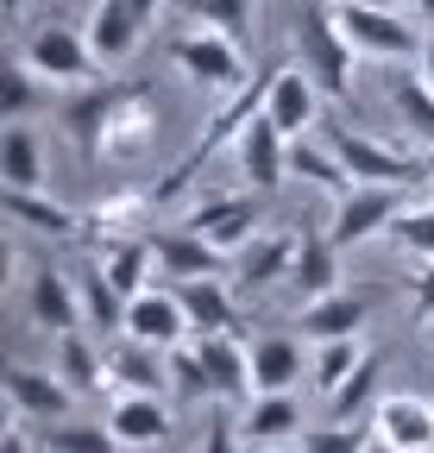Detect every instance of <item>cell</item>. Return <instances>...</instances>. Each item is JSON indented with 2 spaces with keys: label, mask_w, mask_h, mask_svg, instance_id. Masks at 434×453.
<instances>
[{
  "label": "cell",
  "mask_w": 434,
  "mask_h": 453,
  "mask_svg": "<svg viewBox=\"0 0 434 453\" xmlns=\"http://www.w3.org/2000/svg\"><path fill=\"white\" fill-rule=\"evenodd\" d=\"M64 133L82 151V164H139L157 139V101L145 82H101V88H76L64 101Z\"/></svg>",
  "instance_id": "6da1fadb"
},
{
  "label": "cell",
  "mask_w": 434,
  "mask_h": 453,
  "mask_svg": "<svg viewBox=\"0 0 434 453\" xmlns=\"http://www.w3.org/2000/svg\"><path fill=\"white\" fill-rule=\"evenodd\" d=\"M296 57H302L308 82L328 95V101H346V95H353V57H359V50L340 38L328 0H308V7L296 13Z\"/></svg>",
  "instance_id": "7a4b0ae2"
},
{
  "label": "cell",
  "mask_w": 434,
  "mask_h": 453,
  "mask_svg": "<svg viewBox=\"0 0 434 453\" xmlns=\"http://www.w3.org/2000/svg\"><path fill=\"white\" fill-rule=\"evenodd\" d=\"M334 7V0H328ZM334 26L340 38L359 50V57H391V64H415V57L428 50V38L391 7V0H346V7H334Z\"/></svg>",
  "instance_id": "3957f363"
},
{
  "label": "cell",
  "mask_w": 434,
  "mask_h": 453,
  "mask_svg": "<svg viewBox=\"0 0 434 453\" xmlns=\"http://www.w3.org/2000/svg\"><path fill=\"white\" fill-rule=\"evenodd\" d=\"M19 64L32 76H44L50 88H95V50H88V32L64 26V19H44L26 44H19Z\"/></svg>",
  "instance_id": "277c9868"
},
{
  "label": "cell",
  "mask_w": 434,
  "mask_h": 453,
  "mask_svg": "<svg viewBox=\"0 0 434 453\" xmlns=\"http://www.w3.org/2000/svg\"><path fill=\"white\" fill-rule=\"evenodd\" d=\"M171 64L195 82V88H208V95H221V101H233L252 76H246V57H240V44L233 38H221V32H177L171 38Z\"/></svg>",
  "instance_id": "5b68a950"
},
{
  "label": "cell",
  "mask_w": 434,
  "mask_h": 453,
  "mask_svg": "<svg viewBox=\"0 0 434 453\" xmlns=\"http://www.w3.org/2000/svg\"><path fill=\"white\" fill-rule=\"evenodd\" d=\"M403 208H409L403 189H391V183H359L353 196L334 202V220H328L334 252H353V246H365V240H377V234H391Z\"/></svg>",
  "instance_id": "8992f818"
},
{
  "label": "cell",
  "mask_w": 434,
  "mask_h": 453,
  "mask_svg": "<svg viewBox=\"0 0 434 453\" xmlns=\"http://www.w3.org/2000/svg\"><path fill=\"white\" fill-rule=\"evenodd\" d=\"M328 145H334L340 164L353 170V183H391V189H409V183L428 177V164H422V157H403V151H391V145H377L371 133H346V127H334Z\"/></svg>",
  "instance_id": "52a82bcc"
},
{
  "label": "cell",
  "mask_w": 434,
  "mask_h": 453,
  "mask_svg": "<svg viewBox=\"0 0 434 453\" xmlns=\"http://www.w3.org/2000/svg\"><path fill=\"white\" fill-rule=\"evenodd\" d=\"M183 226L189 234H202L214 252H246L252 240H258V202L252 196H208V202H195L189 214H183Z\"/></svg>",
  "instance_id": "ba28073f"
},
{
  "label": "cell",
  "mask_w": 434,
  "mask_h": 453,
  "mask_svg": "<svg viewBox=\"0 0 434 453\" xmlns=\"http://www.w3.org/2000/svg\"><path fill=\"white\" fill-rule=\"evenodd\" d=\"M126 334L139 340V347H151V353H177L183 340H195L189 309H183V296H177V283H171V290H145V296H133V303H126Z\"/></svg>",
  "instance_id": "9c48e42d"
},
{
  "label": "cell",
  "mask_w": 434,
  "mask_h": 453,
  "mask_svg": "<svg viewBox=\"0 0 434 453\" xmlns=\"http://www.w3.org/2000/svg\"><path fill=\"white\" fill-rule=\"evenodd\" d=\"M7 403H13V422H70L76 390H70L57 372L7 365Z\"/></svg>",
  "instance_id": "30bf717a"
},
{
  "label": "cell",
  "mask_w": 434,
  "mask_h": 453,
  "mask_svg": "<svg viewBox=\"0 0 434 453\" xmlns=\"http://www.w3.org/2000/svg\"><path fill=\"white\" fill-rule=\"evenodd\" d=\"M151 208H157V202H151V189L120 183V189H107V196H95V202H88L82 226L95 234V246H114V240H145Z\"/></svg>",
  "instance_id": "8fae6325"
},
{
  "label": "cell",
  "mask_w": 434,
  "mask_h": 453,
  "mask_svg": "<svg viewBox=\"0 0 434 453\" xmlns=\"http://www.w3.org/2000/svg\"><path fill=\"white\" fill-rule=\"evenodd\" d=\"M101 359H107V390H139V396H164V384H171V353H151V347H139L133 334H120L114 347H101Z\"/></svg>",
  "instance_id": "7c38bea8"
},
{
  "label": "cell",
  "mask_w": 434,
  "mask_h": 453,
  "mask_svg": "<svg viewBox=\"0 0 434 453\" xmlns=\"http://www.w3.org/2000/svg\"><path fill=\"white\" fill-rule=\"evenodd\" d=\"M107 428H114L120 447H164L177 422H171V403H164V396L120 390V396H107Z\"/></svg>",
  "instance_id": "4fadbf2b"
},
{
  "label": "cell",
  "mask_w": 434,
  "mask_h": 453,
  "mask_svg": "<svg viewBox=\"0 0 434 453\" xmlns=\"http://www.w3.org/2000/svg\"><path fill=\"white\" fill-rule=\"evenodd\" d=\"M315 113H321V88L308 82V70H302V64H284V70H278V82H270V101H264V120L278 127L284 139H308V127H315Z\"/></svg>",
  "instance_id": "5bb4252c"
},
{
  "label": "cell",
  "mask_w": 434,
  "mask_h": 453,
  "mask_svg": "<svg viewBox=\"0 0 434 453\" xmlns=\"http://www.w3.org/2000/svg\"><path fill=\"white\" fill-rule=\"evenodd\" d=\"M284 283L296 290V303H321V296L340 290V252H334V240L321 234V226H302L296 234V265H290Z\"/></svg>",
  "instance_id": "9a60e30c"
},
{
  "label": "cell",
  "mask_w": 434,
  "mask_h": 453,
  "mask_svg": "<svg viewBox=\"0 0 434 453\" xmlns=\"http://www.w3.org/2000/svg\"><path fill=\"white\" fill-rule=\"evenodd\" d=\"M151 258H157V271L177 277V283L227 277V252H214L202 234H189V226H164V234H151Z\"/></svg>",
  "instance_id": "2e32d148"
},
{
  "label": "cell",
  "mask_w": 434,
  "mask_h": 453,
  "mask_svg": "<svg viewBox=\"0 0 434 453\" xmlns=\"http://www.w3.org/2000/svg\"><path fill=\"white\" fill-rule=\"evenodd\" d=\"M195 353H202L208 384L221 403H252V353L240 347V334H202Z\"/></svg>",
  "instance_id": "e0dca14e"
},
{
  "label": "cell",
  "mask_w": 434,
  "mask_h": 453,
  "mask_svg": "<svg viewBox=\"0 0 434 453\" xmlns=\"http://www.w3.org/2000/svg\"><path fill=\"white\" fill-rule=\"evenodd\" d=\"M139 38H145V19L126 7V0H95V13H88V50H95L101 70L126 64V57L139 50Z\"/></svg>",
  "instance_id": "ac0fdd59"
},
{
  "label": "cell",
  "mask_w": 434,
  "mask_h": 453,
  "mask_svg": "<svg viewBox=\"0 0 434 453\" xmlns=\"http://www.w3.org/2000/svg\"><path fill=\"white\" fill-rule=\"evenodd\" d=\"M371 428L397 453H434V403H422V396H385L371 410Z\"/></svg>",
  "instance_id": "d6986e66"
},
{
  "label": "cell",
  "mask_w": 434,
  "mask_h": 453,
  "mask_svg": "<svg viewBox=\"0 0 434 453\" xmlns=\"http://www.w3.org/2000/svg\"><path fill=\"white\" fill-rule=\"evenodd\" d=\"M26 309H32V321L44 327V334H76L88 315H82V290H76V277H64V271H38L32 277V296H26Z\"/></svg>",
  "instance_id": "ffe728a7"
},
{
  "label": "cell",
  "mask_w": 434,
  "mask_h": 453,
  "mask_svg": "<svg viewBox=\"0 0 434 453\" xmlns=\"http://www.w3.org/2000/svg\"><path fill=\"white\" fill-rule=\"evenodd\" d=\"M371 315V290H334L321 303H302V340H353Z\"/></svg>",
  "instance_id": "44dd1931"
},
{
  "label": "cell",
  "mask_w": 434,
  "mask_h": 453,
  "mask_svg": "<svg viewBox=\"0 0 434 453\" xmlns=\"http://www.w3.org/2000/svg\"><path fill=\"white\" fill-rule=\"evenodd\" d=\"M240 170L252 177V189H278L290 177V139L258 113V120L240 133Z\"/></svg>",
  "instance_id": "7402d4cb"
},
{
  "label": "cell",
  "mask_w": 434,
  "mask_h": 453,
  "mask_svg": "<svg viewBox=\"0 0 434 453\" xmlns=\"http://www.w3.org/2000/svg\"><path fill=\"white\" fill-rule=\"evenodd\" d=\"M177 296H183V309H189L195 340H202V334H240V309H233V296H227V283H221V277L177 283Z\"/></svg>",
  "instance_id": "603a6c76"
},
{
  "label": "cell",
  "mask_w": 434,
  "mask_h": 453,
  "mask_svg": "<svg viewBox=\"0 0 434 453\" xmlns=\"http://www.w3.org/2000/svg\"><path fill=\"white\" fill-rule=\"evenodd\" d=\"M0 189H19V196L44 189V151H38L32 127H7V133H0Z\"/></svg>",
  "instance_id": "cb8c5ba5"
},
{
  "label": "cell",
  "mask_w": 434,
  "mask_h": 453,
  "mask_svg": "<svg viewBox=\"0 0 434 453\" xmlns=\"http://www.w3.org/2000/svg\"><path fill=\"white\" fill-rule=\"evenodd\" d=\"M296 378H302V347L290 334H264L252 347V390L258 396H284Z\"/></svg>",
  "instance_id": "d4e9b609"
},
{
  "label": "cell",
  "mask_w": 434,
  "mask_h": 453,
  "mask_svg": "<svg viewBox=\"0 0 434 453\" xmlns=\"http://www.w3.org/2000/svg\"><path fill=\"white\" fill-rule=\"evenodd\" d=\"M95 265L107 271V283H114V290H120L126 303H133V296H145V290H151L145 277H151V265H157V258H151V234H145V240H114V246H95Z\"/></svg>",
  "instance_id": "484cf974"
},
{
  "label": "cell",
  "mask_w": 434,
  "mask_h": 453,
  "mask_svg": "<svg viewBox=\"0 0 434 453\" xmlns=\"http://www.w3.org/2000/svg\"><path fill=\"white\" fill-rule=\"evenodd\" d=\"M308 422H302V410H296V396L284 390V396H252L246 403V422H240V434L252 441V447H278V441H290V434H302Z\"/></svg>",
  "instance_id": "4316f807"
},
{
  "label": "cell",
  "mask_w": 434,
  "mask_h": 453,
  "mask_svg": "<svg viewBox=\"0 0 434 453\" xmlns=\"http://www.w3.org/2000/svg\"><path fill=\"white\" fill-rule=\"evenodd\" d=\"M290 265H296V234H258V240L240 252L233 277L246 283V290H264V283L290 277Z\"/></svg>",
  "instance_id": "83f0119b"
},
{
  "label": "cell",
  "mask_w": 434,
  "mask_h": 453,
  "mask_svg": "<svg viewBox=\"0 0 434 453\" xmlns=\"http://www.w3.org/2000/svg\"><path fill=\"white\" fill-rule=\"evenodd\" d=\"M290 177H308V183H321V189H328L334 202L359 189V183H353V170L340 164V151H334V145H315V139H290Z\"/></svg>",
  "instance_id": "f1b7e54d"
},
{
  "label": "cell",
  "mask_w": 434,
  "mask_h": 453,
  "mask_svg": "<svg viewBox=\"0 0 434 453\" xmlns=\"http://www.w3.org/2000/svg\"><path fill=\"white\" fill-rule=\"evenodd\" d=\"M50 372H57L76 396H82V390H107V359L88 347L82 327H76V334H57V359H50Z\"/></svg>",
  "instance_id": "f546056e"
},
{
  "label": "cell",
  "mask_w": 434,
  "mask_h": 453,
  "mask_svg": "<svg viewBox=\"0 0 434 453\" xmlns=\"http://www.w3.org/2000/svg\"><path fill=\"white\" fill-rule=\"evenodd\" d=\"M7 220L32 226V234H50V240H70L76 226H82V214H76V208L50 202V196H19V189H7Z\"/></svg>",
  "instance_id": "4dcf8cb0"
},
{
  "label": "cell",
  "mask_w": 434,
  "mask_h": 453,
  "mask_svg": "<svg viewBox=\"0 0 434 453\" xmlns=\"http://www.w3.org/2000/svg\"><path fill=\"white\" fill-rule=\"evenodd\" d=\"M391 107H397V120H403L415 139L434 145V88H428L422 70H397V76H391Z\"/></svg>",
  "instance_id": "1f68e13d"
},
{
  "label": "cell",
  "mask_w": 434,
  "mask_h": 453,
  "mask_svg": "<svg viewBox=\"0 0 434 453\" xmlns=\"http://www.w3.org/2000/svg\"><path fill=\"white\" fill-rule=\"evenodd\" d=\"M44 101H50V82L32 76L19 57H13V64L0 70V120H7V127H26V113L44 107Z\"/></svg>",
  "instance_id": "d6a6232c"
},
{
  "label": "cell",
  "mask_w": 434,
  "mask_h": 453,
  "mask_svg": "<svg viewBox=\"0 0 434 453\" xmlns=\"http://www.w3.org/2000/svg\"><path fill=\"white\" fill-rule=\"evenodd\" d=\"M183 13L202 26V32H221V38H246L252 19H258V0H183Z\"/></svg>",
  "instance_id": "836d02e7"
},
{
  "label": "cell",
  "mask_w": 434,
  "mask_h": 453,
  "mask_svg": "<svg viewBox=\"0 0 434 453\" xmlns=\"http://www.w3.org/2000/svg\"><path fill=\"white\" fill-rule=\"evenodd\" d=\"M76 290H82V315L101 327V334H126V296L107 283V271L95 265L88 277H76Z\"/></svg>",
  "instance_id": "e575fe53"
},
{
  "label": "cell",
  "mask_w": 434,
  "mask_h": 453,
  "mask_svg": "<svg viewBox=\"0 0 434 453\" xmlns=\"http://www.w3.org/2000/svg\"><path fill=\"white\" fill-rule=\"evenodd\" d=\"M359 365H365V347H359V334H353V340H321V347H315V365H308V384L334 396V390H340V384H346Z\"/></svg>",
  "instance_id": "d590c367"
},
{
  "label": "cell",
  "mask_w": 434,
  "mask_h": 453,
  "mask_svg": "<svg viewBox=\"0 0 434 453\" xmlns=\"http://www.w3.org/2000/svg\"><path fill=\"white\" fill-rule=\"evenodd\" d=\"M44 453H120V441L107 422H50Z\"/></svg>",
  "instance_id": "8d00e7d4"
},
{
  "label": "cell",
  "mask_w": 434,
  "mask_h": 453,
  "mask_svg": "<svg viewBox=\"0 0 434 453\" xmlns=\"http://www.w3.org/2000/svg\"><path fill=\"white\" fill-rule=\"evenodd\" d=\"M371 422H334V428H302V453H365L371 447Z\"/></svg>",
  "instance_id": "74e56055"
},
{
  "label": "cell",
  "mask_w": 434,
  "mask_h": 453,
  "mask_svg": "<svg viewBox=\"0 0 434 453\" xmlns=\"http://www.w3.org/2000/svg\"><path fill=\"white\" fill-rule=\"evenodd\" d=\"M377 378H385V359L377 353H365V365L334 390V422H359V410L371 403V390H377Z\"/></svg>",
  "instance_id": "f35d334b"
},
{
  "label": "cell",
  "mask_w": 434,
  "mask_h": 453,
  "mask_svg": "<svg viewBox=\"0 0 434 453\" xmlns=\"http://www.w3.org/2000/svg\"><path fill=\"white\" fill-rule=\"evenodd\" d=\"M171 390L183 396V403H202V396H214L208 365H202V353H195V340H183V347L171 353Z\"/></svg>",
  "instance_id": "ab89813d"
},
{
  "label": "cell",
  "mask_w": 434,
  "mask_h": 453,
  "mask_svg": "<svg viewBox=\"0 0 434 453\" xmlns=\"http://www.w3.org/2000/svg\"><path fill=\"white\" fill-rule=\"evenodd\" d=\"M391 240L409 246V252H422V258H434V208H403L397 226H391Z\"/></svg>",
  "instance_id": "60d3db41"
},
{
  "label": "cell",
  "mask_w": 434,
  "mask_h": 453,
  "mask_svg": "<svg viewBox=\"0 0 434 453\" xmlns=\"http://www.w3.org/2000/svg\"><path fill=\"white\" fill-rule=\"evenodd\" d=\"M202 453H240V422L214 416V422H208V434H202Z\"/></svg>",
  "instance_id": "b9f144b4"
},
{
  "label": "cell",
  "mask_w": 434,
  "mask_h": 453,
  "mask_svg": "<svg viewBox=\"0 0 434 453\" xmlns=\"http://www.w3.org/2000/svg\"><path fill=\"white\" fill-rule=\"evenodd\" d=\"M415 315H422V321H434V265H428V271H415Z\"/></svg>",
  "instance_id": "7bdbcfd3"
},
{
  "label": "cell",
  "mask_w": 434,
  "mask_h": 453,
  "mask_svg": "<svg viewBox=\"0 0 434 453\" xmlns=\"http://www.w3.org/2000/svg\"><path fill=\"white\" fill-rule=\"evenodd\" d=\"M126 7H133V13H139V19H145V26H151V19H157V13H164V0H126Z\"/></svg>",
  "instance_id": "ee69618b"
},
{
  "label": "cell",
  "mask_w": 434,
  "mask_h": 453,
  "mask_svg": "<svg viewBox=\"0 0 434 453\" xmlns=\"http://www.w3.org/2000/svg\"><path fill=\"white\" fill-rule=\"evenodd\" d=\"M0 453H32V441H26L19 428H7V441H0Z\"/></svg>",
  "instance_id": "f6af8a7d"
},
{
  "label": "cell",
  "mask_w": 434,
  "mask_h": 453,
  "mask_svg": "<svg viewBox=\"0 0 434 453\" xmlns=\"http://www.w3.org/2000/svg\"><path fill=\"white\" fill-rule=\"evenodd\" d=\"M422 76H428V88H434V38H428V50H422Z\"/></svg>",
  "instance_id": "bcb514c9"
},
{
  "label": "cell",
  "mask_w": 434,
  "mask_h": 453,
  "mask_svg": "<svg viewBox=\"0 0 434 453\" xmlns=\"http://www.w3.org/2000/svg\"><path fill=\"white\" fill-rule=\"evenodd\" d=\"M365 453H397V447H391L385 434H371V447H365Z\"/></svg>",
  "instance_id": "7dc6e473"
},
{
  "label": "cell",
  "mask_w": 434,
  "mask_h": 453,
  "mask_svg": "<svg viewBox=\"0 0 434 453\" xmlns=\"http://www.w3.org/2000/svg\"><path fill=\"white\" fill-rule=\"evenodd\" d=\"M0 7H7V19H19V13H26V0H0Z\"/></svg>",
  "instance_id": "c3c4849f"
},
{
  "label": "cell",
  "mask_w": 434,
  "mask_h": 453,
  "mask_svg": "<svg viewBox=\"0 0 434 453\" xmlns=\"http://www.w3.org/2000/svg\"><path fill=\"white\" fill-rule=\"evenodd\" d=\"M409 7H415L422 19H434V0H409Z\"/></svg>",
  "instance_id": "681fc988"
},
{
  "label": "cell",
  "mask_w": 434,
  "mask_h": 453,
  "mask_svg": "<svg viewBox=\"0 0 434 453\" xmlns=\"http://www.w3.org/2000/svg\"><path fill=\"white\" fill-rule=\"evenodd\" d=\"M422 164H428V183H434V145H428V151H422Z\"/></svg>",
  "instance_id": "f907efd6"
},
{
  "label": "cell",
  "mask_w": 434,
  "mask_h": 453,
  "mask_svg": "<svg viewBox=\"0 0 434 453\" xmlns=\"http://www.w3.org/2000/svg\"><path fill=\"white\" fill-rule=\"evenodd\" d=\"M258 453H278V447H258Z\"/></svg>",
  "instance_id": "816d5d0a"
},
{
  "label": "cell",
  "mask_w": 434,
  "mask_h": 453,
  "mask_svg": "<svg viewBox=\"0 0 434 453\" xmlns=\"http://www.w3.org/2000/svg\"><path fill=\"white\" fill-rule=\"evenodd\" d=\"M428 340H434V321H428Z\"/></svg>",
  "instance_id": "f5cc1de1"
},
{
  "label": "cell",
  "mask_w": 434,
  "mask_h": 453,
  "mask_svg": "<svg viewBox=\"0 0 434 453\" xmlns=\"http://www.w3.org/2000/svg\"><path fill=\"white\" fill-rule=\"evenodd\" d=\"M334 7H346V0H334Z\"/></svg>",
  "instance_id": "db71d44e"
}]
</instances>
